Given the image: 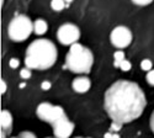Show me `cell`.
Wrapping results in <instances>:
<instances>
[{"label": "cell", "instance_id": "cell-1", "mask_svg": "<svg viewBox=\"0 0 154 138\" xmlns=\"http://www.w3.org/2000/svg\"><path fill=\"white\" fill-rule=\"evenodd\" d=\"M146 105L144 93L133 81L119 80L105 93V110L112 121L132 122L143 114Z\"/></svg>", "mask_w": 154, "mask_h": 138}, {"label": "cell", "instance_id": "cell-2", "mask_svg": "<svg viewBox=\"0 0 154 138\" xmlns=\"http://www.w3.org/2000/svg\"><path fill=\"white\" fill-rule=\"evenodd\" d=\"M57 56V48L53 42L46 38L36 40L27 47L25 64L30 69L45 70L54 66Z\"/></svg>", "mask_w": 154, "mask_h": 138}, {"label": "cell", "instance_id": "cell-3", "mask_svg": "<svg viewBox=\"0 0 154 138\" xmlns=\"http://www.w3.org/2000/svg\"><path fill=\"white\" fill-rule=\"evenodd\" d=\"M94 63V56L89 48L75 42L70 46V49L66 57V68L78 74L90 73Z\"/></svg>", "mask_w": 154, "mask_h": 138}, {"label": "cell", "instance_id": "cell-4", "mask_svg": "<svg viewBox=\"0 0 154 138\" xmlns=\"http://www.w3.org/2000/svg\"><path fill=\"white\" fill-rule=\"evenodd\" d=\"M33 31V23L26 15H17L8 26V36L11 41L22 42L27 40Z\"/></svg>", "mask_w": 154, "mask_h": 138}, {"label": "cell", "instance_id": "cell-5", "mask_svg": "<svg viewBox=\"0 0 154 138\" xmlns=\"http://www.w3.org/2000/svg\"><path fill=\"white\" fill-rule=\"evenodd\" d=\"M37 116L40 120L51 123L53 126L57 122H59L60 120H63L64 117H67L66 112L60 106H56V105H51L49 103H42L37 106Z\"/></svg>", "mask_w": 154, "mask_h": 138}, {"label": "cell", "instance_id": "cell-6", "mask_svg": "<svg viewBox=\"0 0 154 138\" xmlns=\"http://www.w3.org/2000/svg\"><path fill=\"white\" fill-rule=\"evenodd\" d=\"M58 41L64 46H72L79 40L80 30L73 23H64L58 29L57 32Z\"/></svg>", "mask_w": 154, "mask_h": 138}, {"label": "cell", "instance_id": "cell-7", "mask_svg": "<svg viewBox=\"0 0 154 138\" xmlns=\"http://www.w3.org/2000/svg\"><path fill=\"white\" fill-rule=\"evenodd\" d=\"M110 41L115 47L125 48L131 44L132 33H131L130 29H127L126 26H117L112 30L111 36H110Z\"/></svg>", "mask_w": 154, "mask_h": 138}, {"label": "cell", "instance_id": "cell-8", "mask_svg": "<svg viewBox=\"0 0 154 138\" xmlns=\"http://www.w3.org/2000/svg\"><path fill=\"white\" fill-rule=\"evenodd\" d=\"M74 131V123L68 120V117H64L56 124H53L54 136L58 138H68Z\"/></svg>", "mask_w": 154, "mask_h": 138}, {"label": "cell", "instance_id": "cell-9", "mask_svg": "<svg viewBox=\"0 0 154 138\" xmlns=\"http://www.w3.org/2000/svg\"><path fill=\"white\" fill-rule=\"evenodd\" d=\"M72 86H73L74 91L79 93V94H84L90 89L91 83H90V79L86 78V77H78L73 80Z\"/></svg>", "mask_w": 154, "mask_h": 138}, {"label": "cell", "instance_id": "cell-10", "mask_svg": "<svg viewBox=\"0 0 154 138\" xmlns=\"http://www.w3.org/2000/svg\"><path fill=\"white\" fill-rule=\"evenodd\" d=\"M0 124L2 128L5 132H10L12 128V116L10 115V112L8 110H3L2 115H0Z\"/></svg>", "mask_w": 154, "mask_h": 138}, {"label": "cell", "instance_id": "cell-11", "mask_svg": "<svg viewBox=\"0 0 154 138\" xmlns=\"http://www.w3.org/2000/svg\"><path fill=\"white\" fill-rule=\"evenodd\" d=\"M47 29H48L47 22H46L45 20H42V19H38V20H36V21L33 22V31H35V33L38 35V36L45 35V33L47 32Z\"/></svg>", "mask_w": 154, "mask_h": 138}, {"label": "cell", "instance_id": "cell-12", "mask_svg": "<svg viewBox=\"0 0 154 138\" xmlns=\"http://www.w3.org/2000/svg\"><path fill=\"white\" fill-rule=\"evenodd\" d=\"M66 0H52L51 2V6L54 11H62L64 8H66Z\"/></svg>", "mask_w": 154, "mask_h": 138}, {"label": "cell", "instance_id": "cell-13", "mask_svg": "<svg viewBox=\"0 0 154 138\" xmlns=\"http://www.w3.org/2000/svg\"><path fill=\"white\" fill-rule=\"evenodd\" d=\"M113 59H115V62H113V66L116 67V68H120V63L125 59V53L122 52V51H117V52H115V54H113Z\"/></svg>", "mask_w": 154, "mask_h": 138}, {"label": "cell", "instance_id": "cell-14", "mask_svg": "<svg viewBox=\"0 0 154 138\" xmlns=\"http://www.w3.org/2000/svg\"><path fill=\"white\" fill-rule=\"evenodd\" d=\"M152 67H153V63L149 59H143L142 63H140V68H142L143 70H146V72H149L152 69Z\"/></svg>", "mask_w": 154, "mask_h": 138}, {"label": "cell", "instance_id": "cell-15", "mask_svg": "<svg viewBox=\"0 0 154 138\" xmlns=\"http://www.w3.org/2000/svg\"><path fill=\"white\" fill-rule=\"evenodd\" d=\"M120 68L123 70V72H128L131 68H132V64L130 63V60H126V59H123L121 63H120Z\"/></svg>", "mask_w": 154, "mask_h": 138}, {"label": "cell", "instance_id": "cell-16", "mask_svg": "<svg viewBox=\"0 0 154 138\" xmlns=\"http://www.w3.org/2000/svg\"><path fill=\"white\" fill-rule=\"evenodd\" d=\"M20 75H21V78H23V79L31 78V69H30L29 67L21 69V70H20Z\"/></svg>", "mask_w": 154, "mask_h": 138}, {"label": "cell", "instance_id": "cell-17", "mask_svg": "<svg viewBox=\"0 0 154 138\" xmlns=\"http://www.w3.org/2000/svg\"><path fill=\"white\" fill-rule=\"evenodd\" d=\"M122 124L121 122H117V121H112L111 123V131H115V132H119L121 128H122Z\"/></svg>", "mask_w": 154, "mask_h": 138}, {"label": "cell", "instance_id": "cell-18", "mask_svg": "<svg viewBox=\"0 0 154 138\" xmlns=\"http://www.w3.org/2000/svg\"><path fill=\"white\" fill-rule=\"evenodd\" d=\"M146 79H147V81H148L150 85H153V86H154V70H152V69H150V70L147 73Z\"/></svg>", "mask_w": 154, "mask_h": 138}, {"label": "cell", "instance_id": "cell-19", "mask_svg": "<svg viewBox=\"0 0 154 138\" xmlns=\"http://www.w3.org/2000/svg\"><path fill=\"white\" fill-rule=\"evenodd\" d=\"M132 2L136 4V5H139V6H146V5H149L153 0H132Z\"/></svg>", "mask_w": 154, "mask_h": 138}, {"label": "cell", "instance_id": "cell-20", "mask_svg": "<svg viewBox=\"0 0 154 138\" xmlns=\"http://www.w3.org/2000/svg\"><path fill=\"white\" fill-rule=\"evenodd\" d=\"M19 64H20V62H19L17 58H11L10 62H9V66H10L11 68H17Z\"/></svg>", "mask_w": 154, "mask_h": 138}, {"label": "cell", "instance_id": "cell-21", "mask_svg": "<svg viewBox=\"0 0 154 138\" xmlns=\"http://www.w3.org/2000/svg\"><path fill=\"white\" fill-rule=\"evenodd\" d=\"M51 86H52V84H51V81H47V80H45V81L41 84V87H42L43 90H49Z\"/></svg>", "mask_w": 154, "mask_h": 138}, {"label": "cell", "instance_id": "cell-22", "mask_svg": "<svg viewBox=\"0 0 154 138\" xmlns=\"http://www.w3.org/2000/svg\"><path fill=\"white\" fill-rule=\"evenodd\" d=\"M19 137H36V136L33 133H31V132H21L19 134Z\"/></svg>", "mask_w": 154, "mask_h": 138}, {"label": "cell", "instance_id": "cell-23", "mask_svg": "<svg viewBox=\"0 0 154 138\" xmlns=\"http://www.w3.org/2000/svg\"><path fill=\"white\" fill-rule=\"evenodd\" d=\"M5 91H6V83L5 80L2 79V94H5Z\"/></svg>", "mask_w": 154, "mask_h": 138}, {"label": "cell", "instance_id": "cell-24", "mask_svg": "<svg viewBox=\"0 0 154 138\" xmlns=\"http://www.w3.org/2000/svg\"><path fill=\"white\" fill-rule=\"evenodd\" d=\"M150 128H152V131L154 132V111H153V114H152V116H150Z\"/></svg>", "mask_w": 154, "mask_h": 138}, {"label": "cell", "instance_id": "cell-25", "mask_svg": "<svg viewBox=\"0 0 154 138\" xmlns=\"http://www.w3.org/2000/svg\"><path fill=\"white\" fill-rule=\"evenodd\" d=\"M105 137H115V138H119V137H120V134H119V133H115V134H113V133L109 132V133H106V134H105Z\"/></svg>", "mask_w": 154, "mask_h": 138}, {"label": "cell", "instance_id": "cell-26", "mask_svg": "<svg viewBox=\"0 0 154 138\" xmlns=\"http://www.w3.org/2000/svg\"><path fill=\"white\" fill-rule=\"evenodd\" d=\"M72 2H73V0H66V3H67V4H70Z\"/></svg>", "mask_w": 154, "mask_h": 138}, {"label": "cell", "instance_id": "cell-27", "mask_svg": "<svg viewBox=\"0 0 154 138\" xmlns=\"http://www.w3.org/2000/svg\"><path fill=\"white\" fill-rule=\"evenodd\" d=\"M3 4H4V0H2V6H3Z\"/></svg>", "mask_w": 154, "mask_h": 138}]
</instances>
